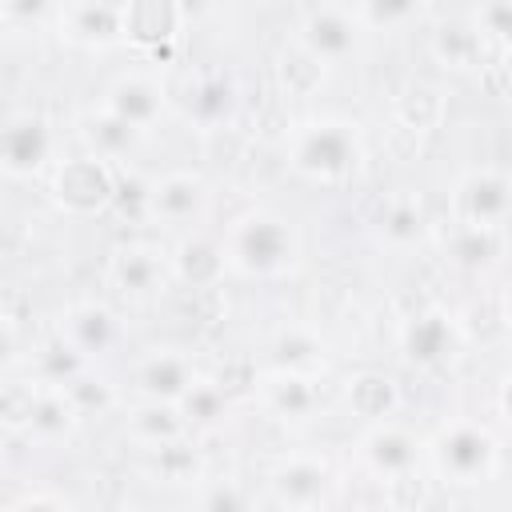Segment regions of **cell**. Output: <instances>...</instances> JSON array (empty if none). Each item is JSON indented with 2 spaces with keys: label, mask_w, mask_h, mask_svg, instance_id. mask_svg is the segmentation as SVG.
<instances>
[{
  "label": "cell",
  "mask_w": 512,
  "mask_h": 512,
  "mask_svg": "<svg viewBox=\"0 0 512 512\" xmlns=\"http://www.w3.org/2000/svg\"><path fill=\"white\" fill-rule=\"evenodd\" d=\"M292 172H300L312 184H340L352 180L364 164V140L360 124L348 116H312L296 120L284 140Z\"/></svg>",
  "instance_id": "obj_1"
},
{
  "label": "cell",
  "mask_w": 512,
  "mask_h": 512,
  "mask_svg": "<svg viewBox=\"0 0 512 512\" xmlns=\"http://www.w3.org/2000/svg\"><path fill=\"white\" fill-rule=\"evenodd\" d=\"M224 248V264L240 276H284L296 260H300V236L292 228L288 216L272 212V208H248L240 212L228 232L220 236Z\"/></svg>",
  "instance_id": "obj_2"
},
{
  "label": "cell",
  "mask_w": 512,
  "mask_h": 512,
  "mask_svg": "<svg viewBox=\"0 0 512 512\" xmlns=\"http://www.w3.org/2000/svg\"><path fill=\"white\" fill-rule=\"evenodd\" d=\"M436 476L444 484H484L500 464V440L488 424L476 420H448L428 444H424Z\"/></svg>",
  "instance_id": "obj_3"
},
{
  "label": "cell",
  "mask_w": 512,
  "mask_h": 512,
  "mask_svg": "<svg viewBox=\"0 0 512 512\" xmlns=\"http://www.w3.org/2000/svg\"><path fill=\"white\" fill-rule=\"evenodd\" d=\"M48 192L68 216H100L116 200V168L92 152H76L52 168Z\"/></svg>",
  "instance_id": "obj_4"
},
{
  "label": "cell",
  "mask_w": 512,
  "mask_h": 512,
  "mask_svg": "<svg viewBox=\"0 0 512 512\" xmlns=\"http://www.w3.org/2000/svg\"><path fill=\"white\" fill-rule=\"evenodd\" d=\"M360 36H364V28H360L352 4H312L300 12L292 44L304 48L324 68H332V64H344L360 48Z\"/></svg>",
  "instance_id": "obj_5"
},
{
  "label": "cell",
  "mask_w": 512,
  "mask_h": 512,
  "mask_svg": "<svg viewBox=\"0 0 512 512\" xmlns=\"http://www.w3.org/2000/svg\"><path fill=\"white\" fill-rule=\"evenodd\" d=\"M268 492L280 508H292V512H312L328 500L332 492V468L328 460L320 456H308V452H292V456H280L272 468H268Z\"/></svg>",
  "instance_id": "obj_6"
},
{
  "label": "cell",
  "mask_w": 512,
  "mask_h": 512,
  "mask_svg": "<svg viewBox=\"0 0 512 512\" xmlns=\"http://www.w3.org/2000/svg\"><path fill=\"white\" fill-rule=\"evenodd\" d=\"M52 152H56V132L44 116L24 112V116H12L8 124H0V172H8L16 180L40 176L48 168Z\"/></svg>",
  "instance_id": "obj_7"
},
{
  "label": "cell",
  "mask_w": 512,
  "mask_h": 512,
  "mask_svg": "<svg viewBox=\"0 0 512 512\" xmlns=\"http://www.w3.org/2000/svg\"><path fill=\"white\" fill-rule=\"evenodd\" d=\"M508 176L500 168H468L452 188V212L456 224L476 228H504L508 220Z\"/></svg>",
  "instance_id": "obj_8"
},
{
  "label": "cell",
  "mask_w": 512,
  "mask_h": 512,
  "mask_svg": "<svg viewBox=\"0 0 512 512\" xmlns=\"http://www.w3.org/2000/svg\"><path fill=\"white\" fill-rule=\"evenodd\" d=\"M208 212V184L200 172H168L148 184L144 220H156L164 228H188Z\"/></svg>",
  "instance_id": "obj_9"
},
{
  "label": "cell",
  "mask_w": 512,
  "mask_h": 512,
  "mask_svg": "<svg viewBox=\"0 0 512 512\" xmlns=\"http://www.w3.org/2000/svg\"><path fill=\"white\" fill-rule=\"evenodd\" d=\"M56 32L76 48H116L124 44V4L104 0H76L52 8Z\"/></svg>",
  "instance_id": "obj_10"
},
{
  "label": "cell",
  "mask_w": 512,
  "mask_h": 512,
  "mask_svg": "<svg viewBox=\"0 0 512 512\" xmlns=\"http://www.w3.org/2000/svg\"><path fill=\"white\" fill-rule=\"evenodd\" d=\"M184 16L188 8L176 0H124V44H136L156 60L172 56Z\"/></svg>",
  "instance_id": "obj_11"
},
{
  "label": "cell",
  "mask_w": 512,
  "mask_h": 512,
  "mask_svg": "<svg viewBox=\"0 0 512 512\" xmlns=\"http://www.w3.org/2000/svg\"><path fill=\"white\" fill-rule=\"evenodd\" d=\"M56 336H60L84 364H92L96 356H108V352L120 344V320H116V312H112L108 304H100V300H80V304L64 308Z\"/></svg>",
  "instance_id": "obj_12"
},
{
  "label": "cell",
  "mask_w": 512,
  "mask_h": 512,
  "mask_svg": "<svg viewBox=\"0 0 512 512\" xmlns=\"http://www.w3.org/2000/svg\"><path fill=\"white\" fill-rule=\"evenodd\" d=\"M460 348V324L448 308H424L416 312L400 332V352L416 368H436Z\"/></svg>",
  "instance_id": "obj_13"
},
{
  "label": "cell",
  "mask_w": 512,
  "mask_h": 512,
  "mask_svg": "<svg viewBox=\"0 0 512 512\" xmlns=\"http://www.w3.org/2000/svg\"><path fill=\"white\" fill-rule=\"evenodd\" d=\"M108 280L128 296H152L172 280L168 252L148 240H128L108 256Z\"/></svg>",
  "instance_id": "obj_14"
},
{
  "label": "cell",
  "mask_w": 512,
  "mask_h": 512,
  "mask_svg": "<svg viewBox=\"0 0 512 512\" xmlns=\"http://www.w3.org/2000/svg\"><path fill=\"white\" fill-rule=\"evenodd\" d=\"M356 452H360V460H364L368 472H376L380 480H392V476H408V472L420 468L424 444L408 428H400L392 420H380V424H372L360 436Z\"/></svg>",
  "instance_id": "obj_15"
},
{
  "label": "cell",
  "mask_w": 512,
  "mask_h": 512,
  "mask_svg": "<svg viewBox=\"0 0 512 512\" xmlns=\"http://www.w3.org/2000/svg\"><path fill=\"white\" fill-rule=\"evenodd\" d=\"M112 116H120L124 124H132L136 132H148L164 108H168V96H164V84L152 76V72H120L108 88H104V104Z\"/></svg>",
  "instance_id": "obj_16"
},
{
  "label": "cell",
  "mask_w": 512,
  "mask_h": 512,
  "mask_svg": "<svg viewBox=\"0 0 512 512\" xmlns=\"http://www.w3.org/2000/svg\"><path fill=\"white\" fill-rule=\"evenodd\" d=\"M236 104H240V92H236V80L224 68H204L184 88V116L200 132H216L220 124H228Z\"/></svg>",
  "instance_id": "obj_17"
},
{
  "label": "cell",
  "mask_w": 512,
  "mask_h": 512,
  "mask_svg": "<svg viewBox=\"0 0 512 512\" xmlns=\"http://www.w3.org/2000/svg\"><path fill=\"white\" fill-rule=\"evenodd\" d=\"M196 364L180 348H152L148 356L136 360V388L144 400H164L180 404V396L196 384Z\"/></svg>",
  "instance_id": "obj_18"
},
{
  "label": "cell",
  "mask_w": 512,
  "mask_h": 512,
  "mask_svg": "<svg viewBox=\"0 0 512 512\" xmlns=\"http://www.w3.org/2000/svg\"><path fill=\"white\" fill-rule=\"evenodd\" d=\"M428 56L448 72H484L488 60V36L476 32V24L464 16H448L428 32Z\"/></svg>",
  "instance_id": "obj_19"
},
{
  "label": "cell",
  "mask_w": 512,
  "mask_h": 512,
  "mask_svg": "<svg viewBox=\"0 0 512 512\" xmlns=\"http://www.w3.org/2000/svg\"><path fill=\"white\" fill-rule=\"evenodd\" d=\"M260 404L280 420H304L320 404V376L296 368H272L260 376Z\"/></svg>",
  "instance_id": "obj_20"
},
{
  "label": "cell",
  "mask_w": 512,
  "mask_h": 512,
  "mask_svg": "<svg viewBox=\"0 0 512 512\" xmlns=\"http://www.w3.org/2000/svg\"><path fill=\"white\" fill-rule=\"evenodd\" d=\"M168 268H172V280H180V284H188V288H212V284H220V276L228 272L224 248H220V240L208 236V232L184 236V240L168 252Z\"/></svg>",
  "instance_id": "obj_21"
},
{
  "label": "cell",
  "mask_w": 512,
  "mask_h": 512,
  "mask_svg": "<svg viewBox=\"0 0 512 512\" xmlns=\"http://www.w3.org/2000/svg\"><path fill=\"white\" fill-rule=\"evenodd\" d=\"M76 128H80L84 148H88L92 156L108 160V164H116V160L132 156V152H136V144H140V136H144V132H136L132 124H124L120 116H112L108 108H88V112H80Z\"/></svg>",
  "instance_id": "obj_22"
},
{
  "label": "cell",
  "mask_w": 512,
  "mask_h": 512,
  "mask_svg": "<svg viewBox=\"0 0 512 512\" xmlns=\"http://www.w3.org/2000/svg\"><path fill=\"white\" fill-rule=\"evenodd\" d=\"M344 404L352 408V416H360L368 424H380L400 408V384L388 372H376V368L352 372L344 380Z\"/></svg>",
  "instance_id": "obj_23"
},
{
  "label": "cell",
  "mask_w": 512,
  "mask_h": 512,
  "mask_svg": "<svg viewBox=\"0 0 512 512\" xmlns=\"http://www.w3.org/2000/svg\"><path fill=\"white\" fill-rule=\"evenodd\" d=\"M392 116H396V128L404 132H432L448 116V96L436 84L412 80L392 96Z\"/></svg>",
  "instance_id": "obj_24"
},
{
  "label": "cell",
  "mask_w": 512,
  "mask_h": 512,
  "mask_svg": "<svg viewBox=\"0 0 512 512\" xmlns=\"http://www.w3.org/2000/svg\"><path fill=\"white\" fill-rule=\"evenodd\" d=\"M128 436L140 444V448H164V444H176L188 436V420L180 416L176 404H164V400H140L132 412H128Z\"/></svg>",
  "instance_id": "obj_25"
},
{
  "label": "cell",
  "mask_w": 512,
  "mask_h": 512,
  "mask_svg": "<svg viewBox=\"0 0 512 512\" xmlns=\"http://www.w3.org/2000/svg\"><path fill=\"white\" fill-rule=\"evenodd\" d=\"M80 424V412L72 408V400L60 392V388H40L32 392V408H28V420H24V432L44 440V444H56V440H68Z\"/></svg>",
  "instance_id": "obj_26"
},
{
  "label": "cell",
  "mask_w": 512,
  "mask_h": 512,
  "mask_svg": "<svg viewBox=\"0 0 512 512\" xmlns=\"http://www.w3.org/2000/svg\"><path fill=\"white\" fill-rule=\"evenodd\" d=\"M500 232L504 228H476V224H456L452 220V232H448V260L468 268V272H480L488 268L496 256H500Z\"/></svg>",
  "instance_id": "obj_27"
},
{
  "label": "cell",
  "mask_w": 512,
  "mask_h": 512,
  "mask_svg": "<svg viewBox=\"0 0 512 512\" xmlns=\"http://www.w3.org/2000/svg\"><path fill=\"white\" fill-rule=\"evenodd\" d=\"M324 64L320 60H312L304 48H296L292 40L280 48V56H276V80H280V88L288 92V96H308V92H316L320 84H324Z\"/></svg>",
  "instance_id": "obj_28"
},
{
  "label": "cell",
  "mask_w": 512,
  "mask_h": 512,
  "mask_svg": "<svg viewBox=\"0 0 512 512\" xmlns=\"http://www.w3.org/2000/svg\"><path fill=\"white\" fill-rule=\"evenodd\" d=\"M84 368H88V364H84L60 336H52L48 344L36 348V364H32L36 380H32V384H40V388H68Z\"/></svg>",
  "instance_id": "obj_29"
},
{
  "label": "cell",
  "mask_w": 512,
  "mask_h": 512,
  "mask_svg": "<svg viewBox=\"0 0 512 512\" xmlns=\"http://www.w3.org/2000/svg\"><path fill=\"white\" fill-rule=\"evenodd\" d=\"M424 236V212L412 196H396L380 212V240L392 248H412Z\"/></svg>",
  "instance_id": "obj_30"
},
{
  "label": "cell",
  "mask_w": 512,
  "mask_h": 512,
  "mask_svg": "<svg viewBox=\"0 0 512 512\" xmlns=\"http://www.w3.org/2000/svg\"><path fill=\"white\" fill-rule=\"evenodd\" d=\"M148 456H152V472H156L160 480H168V484H192V480H200V456H196V448L188 444V436L176 440V444L152 448Z\"/></svg>",
  "instance_id": "obj_31"
},
{
  "label": "cell",
  "mask_w": 512,
  "mask_h": 512,
  "mask_svg": "<svg viewBox=\"0 0 512 512\" xmlns=\"http://www.w3.org/2000/svg\"><path fill=\"white\" fill-rule=\"evenodd\" d=\"M180 416L188 420V428L192 424H212V420H220L224 416V408H228V392L220 388V384H208V380H196L184 396H180Z\"/></svg>",
  "instance_id": "obj_32"
},
{
  "label": "cell",
  "mask_w": 512,
  "mask_h": 512,
  "mask_svg": "<svg viewBox=\"0 0 512 512\" xmlns=\"http://www.w3.org/2000/svg\"><path fill=\"white\" fill-rule=\"evenodd\" d=\"M356 20L364 32H392L408 20L420 16V4H408V0H368V4H352Z\"/></svg>",
  "instance_id": "obj_33"
},
{
  "label": "cell",
  "mask_w": 512,
  "mask_h": 512,
  "mask_svg": "<svg viewBox=\"0 0 512 512\" xmlns=\"http://www.w3.org/2000/svg\"><path fill=\"white\" fill-rule=\"evenodd\" d=\"M68 400H72V408L80 412V420L84 416H92V412H108L112 404H116V392H112V384L104 380V376H96L92 368H84L68 388H60Z\"/></svg>",
  "instance_id": "obj_34"
},
{
  "label": "cell",
  "mask_w": 512,
  "mask_h": 512,
  "mask_svg": "<svg viewBox=\"0 0 512 512\" xmlns=\"http://www.w3.org/2000/svg\"><path fill=\"white\" fill-rule=\"evenodd\" d=\"M320 356V340L304 328H292L284 332L276 344H272V360L276 368H296V372H308V364Z\"/></svg>",
  "instance_id": "obj_35"
},
{
  "label": "cell",
  "mask_w": 512,
  "mask_h": 512,
  "mask_svg": "<svg viewBox=\"0 0 512 512\" xmlns=\"http://www.w3.org/2000/svg\"><path fill=\"white\" fill-rule=\"evenodd\" d=\"M196 512H252V496L236 480H212L200 488V508Z\"/></svg>",
  "instance_id": "obj_36"
},
{
  "label": "cell",
  "mask_w": 512,
  "mask_h": 512,
  "mask_svg": "<svg viewBox=\"0 0 512 512\" xmlns=\"http://www.w3.org/2000/svg\"><path fill=\"white\" fill-rule=\"evenodd\" d=\"M468 20L476 24V32H480V36H488V40L504 44V40H508V32H512V4H504V0H496V4H480V8H472V12H468Z\"/></svg>",
  "instance_id": "obj_37"
},
{
  "label": "cell",
  "mask_w": 512,
  "mask_h": 512,
  "mask_svg": "<svg viewBox=\"0 0 512 512\" xmlns=\"http://www.w3.org/2000/svg\"><path fill=\"white\" fill-rule=\"evenodd\" d=\"M8 512H68V504L60 496H52V492H28Z\"/></svg>",
  "instance_id": "obj_38"
},
{
  "label": "cell",
  "mask_w": 512,
  "mask_h": 512,
  "mask_svg": "<svg viewBox=\"0 0 512 512\" xmlns=\"http://www.w3.org/2000/svg\"><path fill=\"white\" fill-rule=\"evenodd\" d=\"M12 356H16V324H12V316L0 312V368H4Z\"/></svg>",
  "instance_id": "obj_39"
},
{
  "label": "cell",
  "mask_w": 512,
  "mask_h": 512,
  "mask_svg": "<svg viewBox=\"0 0 512 512\" xmlns=\"http://www.w3.org/2000/svg\"><path fill=\"white\" fill-rule=\"evenodd\" d=\"M12 32H16V24H12V20L4 16V8H0V48L8 44V36H12Z\"/></svg>",
  "instance_id": "obj_40"
},
{
  "label": "cell",
  "mask_w": 512,
  "mask_h": 512,
  "mask_svg": "<svg viewBox=\"0 0 512 512\" xmlns=\"http://www.w3.org/2000/svg\"><path fill=\"white\" fill-rule=\"evenodd\" d=\"M104 512H132V508H104Z\"/></svg>",
  "instance_id": "obj_41"
}]
</instances>
